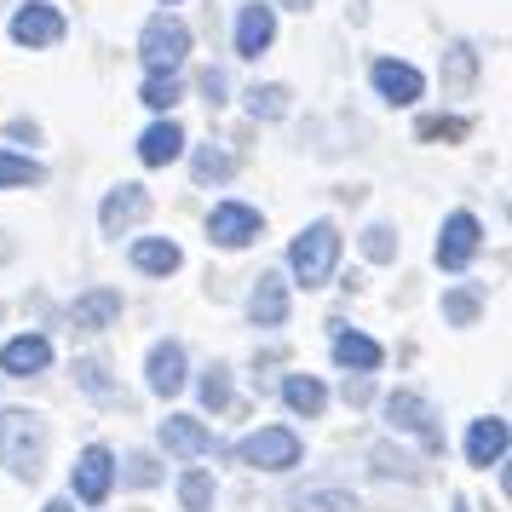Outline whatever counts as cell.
<instances>
[{
	"label": "cell",
	"instance_id": "8d00e7d4",
	"mask_svg": "<svg viewBox=\"0 0 512 512\" xmlns=\"http://www.w3.org/2000/svg\"><path fill=\"white\" fill-rule=\"evenodd\" d=\"M41 512H75V501H47Z\"/></svg>",
	"mask_w": 512,
	"mask_h": 512
},
{
	"label": "cell",
	"instance_id": "ac0fdd59",
	"mask_svg": "<svg viewBox=\"0 0 512 512\" xmlns=\"http://www.w3.org/2000/svg\"><path fill=\"white\" fill-rule=\"evenodd\" d=\"M179 156H185V127H179V121L144 127V139H139V162L144 167H167V162H179Z\"/></svg>",
	"mask_w": 512,
	"mask_h": 512
},
{
	"label": "cell",
	"instance_id": "8fae6325",
	"mask_svg": "<svg viewBox=\"0 0 512 512\" xmlns=\"http://www.w3.org/2000/svg\"><path fill=\"white\" fill-rule=\"evenodd\" d=\"M277 41V6H242L236 18V58H259V52Z\"/></svg>",
	"mask_w": 512,
	"mask_h": 512
},
{
	"label": "cell",
	"instance_id": "ffe728a7",
	"mask_svg": "<svg viewBox=\"0 0 512 512\" xmlns=\"http://www.w3.org/2000/svg\"><path fill=\"white\" fill-rule=\"evenodd\" d=\"M121 317V294L116 288H93V294H81L70 305V323L75 328H110Z\"/></svg>",
	"mask_w": 512,
	"mask_h": 512
},
{
	"label": "cell",
	"instance_id": "9c48e42d",
	"mask_svg": "<svg viewBox=\"0 0 512 512\" xmlns=\"http://www.w3.org/2000/svg\"><path fill=\"white\" fill-rule=\"evenodd\" d=\"M374 81V93L386 98V104H415L420 93H426V75L415 70V64H397V58H380L369 70Z\"/></svg>",
	"mask_w": 512,
	"mask_h": 512
},
{
	"label": "cell",
	"instance_id": "d6986e66",
	"mask_svg": "<svg viewBox=\"0 0 512 512\" xmlns=\"http://www.w3.org/2000/svg\"><path fill=\"white\" fill-rule=\"evenodd\" d=\"M334 363H340V369H357V374H374L380 363H386V351L374 346L369 334H351V328H340V334H334Z\"/></svg>",
	"mask_w": 512,
	"mask_h": 512
},
{
	"label": "cell",
	"instance_id": "3957f363",
	"mask_svg": "<svg viewBox=\"0 0 512 512\" xmlns=\"http://www.w3.org/2000/svg\"><path fill=\"white\" fill-rule=\"evenodd\" d=\"M185 52H190V29L179 24V18L156 12V18L144 24V35H139V58H144V70H150V75L179 70V64H185Z\"/></svg>",
	"mask_w": 512,
	"mask_h": 512
},
{
	"label": "cell",
	"instance_id": "f1b7e54d",
	"mask_svg": "<svg viewBox=\"0 0 512 512\" xmlns=\"http://www.w3.org/2000/svg\"><path fill=\"white\" fill-rule=\"evenodd\" d=\"M231 156H225V150H202V156H196V179H202V185H213V179H231Z\"/></svg>",
	"mask_w": 512,
	"mask_h": 512
},
{
	"label": "cell",
	"instance_id": "6da1fadb",
	"mask_svg": "<svg viewBox=\"0 0 512 512\" xmlns=\"http://www.w3.org/2000/svg\"><path fill=\"white\" fill-rule=\"evenodd\" d=\"M47 461V426L29 409H0V466L18 472V478H35Z\"/></svg>",
	"mask_w": 512,
	"mask_h": 512
},
{
	"label": "cell",
	"instance_id": "f546056e",
	"mask_svg": "<svg viewBox=\"0 0 512 512\" xmlns=\"http://www.w3.org/2000/svg\"><path fill=\"white\" fill-rule=\"evenodd\" d=\"M363 254H369L374 265H386V259L397 254V242H392V231H386V225H369V231H363Z\"/></svg>",
	"mask_w": 512,
	"mask_h": 512
},
{
	"label": "cell",
	"instance_id": "e575fe53",
	"mask_svg": "<svg viewBox=\"0 0 512 512\" xmlns=\"http://www.w3.org/2000/svg\"><path fill=\"white\" fill-rule=\"evenodd\" d=\"M202 93H208L213 104H219V93H225V75H219V70H208V75H202Z\"/></svg>",
	"mask_w": 512,
	"mask_h": 512
},
{
	"label": "cell",
	"instance_id": "cb8c5ba5",
	"mask_svg": "<svg viewBox=\"0 0 512 512\" xmlns=\"http://www.w3.org/2000/svg\"><path fill=\"white\" fill-rule=\"evenodd\" d=\"M144 104L150 110H173L179 98H185V81H179V70H162V75H144Z\"/></svg>",
	"mask_w": 512,
	"mask_h": 512
},
{
	"label": "cell",
	"instance_id": "74e56055",
	"mask_svg": "<svg viewBox=\"0 0 512 512\" xmlns=\"http://www.w3.org/2000/svg\"><path fill=\"white\" fill-rule=\"evenodd\" d=\"M0 259H12V242H6V236H0Z\"/></svg>",
	"mask_w": 512,
	"mask_h": 512
},
{
	"label": "cell",
	"instance_id": "5bb4252c",
	"mask_svg": "<svg viewBox=\"0 0 512 512\" xmlns=\"http://www.w3.org/2000/svg\"><path fill=\"white\" fill-rule=\"evenodd\" d=\"M144 374H150V392H156V397L185 392V346H179V340H162V346L150 351Z\"/></svg>",
	"mask_w": 512,
	"mask_h": 512
},
{
	"label": "cell",
	"instance_id": "836d02e7",
	"mask_svg": "<svg viewBox=\"0 0 512 512\" xmlns=\"http://www.w3.org/2000/svg\"><path fill=\"white\" fill-rule=\"evenodd\" d=\"M461 121H420V139H461Z\"/></svg>",
	"mask_w": 512,
	"mask_h": 512
},
{
	"label": "cell",
	"instance_id": "4dcf8cb0",
	"mask_svg": "<svg viewBox=\"0 0 512 512\" xmlns=\"http://www.w3.org/2000/svg\"><path fill=\"white\" fill-rule=\"evenodd\" d=\"M443 317L466 328L472 317H478V300H472V294H449V300H443Z\"/></svg>",
	"mask_w": 512,
	"mask_h": 512
},
{
	"label": "cell",
	"instance_id": "7a4b0ae2",
	"mask_svg": "<svg viewBox=\"0 0 512 512\" xmlns=\"http://www.w3.org/2000/svg\"><path fill=\"white\" fill-rule=\"evenodd\" d=\"M334 259H340V231H334L328 219H317V225H305V231L294 236L288 271H294V282H305V288H323V282L334 277Z\"/></svg>",
	"mask_w": 512,
	"mask_h": 512
},
{
	"label": "cell",
	"instance_id": "7c38bea8",
	"mask_svg": "<svg viewBox=\"0 0 512 512\" xmlns=\"http://www.w3.org/2000/svg\"><path fill=\"white\" fill-rule=\"evenodd\" d=\"M248 317H254V328H282L288 323V282H282L277 271H265V277L254 282V294H248Z\"/></svg>",
	"mask_w": 512,
	"mask_h": 512
},
{
	"label": "cell",
	"instance_id": "7402d4cb",
	"mask_svg": "<svg viewBox=\"0 0 512 512\" xmlns=\"http://www.w3.org/2000/svg\"><path fill=\"white\" fill-rule=\"evenodd\" d=\"M282 403H288L294 415L317 420L328 409V392H323V380H317V374H288V380H282Z\"/></svg>",
	"mask_w": 512,
	"mask_h": 512
},
{
	"label": "cell",
	"instance_id": "9a60e30c",
	"mask_svg": "<svg viewBox=\"0 0 512 512\" xmlns=\"http://www.w3.org/2000/svg\"><path fill=\"white\" fill-rule=\"evenodd\" d=\"M144 213H150V196H144L139 185H121V190H110V196H104V208H98V225H104L110 236H121L127 225H139Z\"/></svg>",
	"mask_w": 512,
	"mask_h": 512
},
{
	"label": "cell",
	"instance_id": "2e32d148",
	"mask_svg": "<svg viewBox=\"0 0 512 512\" xmlns=\"http://www.w3.org/2000/svg\"><path fill=\"white\" fill-rule=\"evenodd\" d=\"M386 420H392L397 432H415V438L438 443V426H432V403L415 392H392L386 397Z\"/></svg>",
	"mask_w": 512,
	"mask_h": 512
},
{
	"label": "cell",
	"instance_id": "603a6c76",
	"mask_svg": "<svg viewBox=\"0 0 512 512\" xmlns=\"http://www.w3.org/2000/svg\"><path fill=\"white\" fill-rule=\"evenodd\" d=\"M294 512H357V495L351 489H300Z\"/></svg>",
	"mask_w": 512,
	"mask_h": 512
},
{
	"label": "cell",
	"instance_id": "277c9868",
	"mask_svg": "<svg viewBox=\"0 0 512 512\" xmlns=\"http://www.w3.org/2000/svg\"><path fill=\"white\" fill-rule=\"evenodd\" d=\"M236 455L248 466H259V472H288V466H300L305 443H300V432H288V426H259L254 438H242Z\"/></svg>",
	"mask_w": 512,
	"mask_h": 512
},
{
	"label": "cell",
	"instance_id": "4316f807",
	"mask_svg": "<svg viewBox=\"0 0 512 512\" xmlns=\"http://www.w3.org/2000/svg\"><path fill=\"white\" fill-rule=\"evenodd\" d=\"M179 501H185V512H208L213 507V478L202 472V466H190L185 478H179Z\"/></svg>",
	"mask_w": 512,
	"mask_h": 512
},
{
	"label": "cell",
	"instance_id": "4fadbf2b",
	"mask_svg": "<svg viewBox=\"0 0 512 512\" xmlns=\"http://www.w3.org/2000/svg\"><path fill=\"white\" fill-rule=\"evenodd\" d=\"M47 363H52V346L41 334H18V340L0 346V374H12V380H29V374H41Z\"/></svg>",
	"mask_w": 512,
	"mask_h": 512
},
{
	"label": "cell",
	"instance_id": "1f68e13d",
	"mask_svg": "<svg viewBox=\"0 0 512 512\" xmlns=\"http://www.w3.org/2000/svg\"><path fill=\"white\" fill-rule=\"evenodd\" d=\"M127 484H156V461L150 455H127Z\"/></svg>",
	"mask_w": 512,
	"mask_h": 512
},
{
	"label": "cell",
	"instance_id": "f35d334b",
	"mask_svg": "<svg viewBox=\"0 0 512 512\" xmlns=\"http://www.w3.org/2000/svg\"><path fill=\"white\" fill-rule=\"evenodd\" d=\"M167 6H173V0H167Z\"/></svg>",
	"mask_w": 512,
	"mask_h": 512
},
{
	"label": "cell",
	"instance_id": "44dd1931",
	"mask_svg": "<svg viewBox=\"0 0 512 512\" xmlns=\"http://www.w3.org/2000/svg\"><path fill=\"white\" fill-rule=\"evenodd\" d=\"M133 265L150 271V277H173V271L185 265V254H179V242H167V236H139V242H133Z\"/></svg>",
	"mask_w": 512,
	"mask_h": 512
},
{
	"label": "cell",
	"instance_id": "8992f818",
	"mask_svg": "<svg viewBox=\"0 0 512 512\" xmlns=\"http://www.w3.org/2000/svg\"><path fill=\"white\" fill-rule=\"evenodd\" d=\"M12 41L18 47H58L64 41V12L58 6H47V0H29V6H18L12 12Z\"/></svg>",
	"mask_w": 512,
	"mask_h": 512
},
{
	"label": "cell",
	"instance_id": "ab89813d",
	"mask_svg": "<svg viewBox=\"0 0 512 512\" xmlns=\"http://www.w3.org/2000/svg\"><path fill=\"white\" fill-rule=\"evenodd\" d=\"M461 512H466V507H461Z\"/></svg>",
	"mask_w": 512,
	"mask_h": 512
},
{
	"label": "cell",
	"instance_id": "83f0119b",
	"mask_svg": "<svg viewBox=\"0 0 512 512\" xmlns=\"http://www.w3.org/2000/svg\"><path fill=\"white\" fill-rule=\"evenodd\" d=\"M202 403H208V409H225V403H231V369L213 363L208 380H202Z\"/></svg>",
	"mask_w": 512,
	"mask_h": 512
},
{
	"label": "cell",
	"instance_id": "30bf717a",
	"mask_svg": "<svg viewBox=\"0 0 512 512\" xmlns=\"http://www.w3.org/2000/svg\"><path fill=\"white\" fill-rule=\"evenodd\" d=\"M162 449L179 455V461H202V455L213 449V432L196 415H167L162 420Z\"/></svg>",
	"mask_w": 512,
	"mask_h": 512
},
{
	"label": "cell",
	"instance_id": "e0dca14e",
	"mask_svg": "<svg viewBox=\"0 0 512 512\" xmlns=\"http://www.w3.org/2000/svg\"><path fill=\"white\" fill-rule=\"evenodd\" d=\"M501 455H507V420L501 415L472 420V432H466V461L472 466H501Z\"/></svg>",
	"mask_w": 512,
	"mask_h": 512
},
{
	"label": "cell",
	"instance_id": "d6a6232c",
	"mask_svg": "<svg viewBox=\"0 0 512 512\" xmlns=\"http://www.w3.org/2000/svg\"><path fill=\"white\" fill-rule=\"evenodd\" d=\"M75 374H81V386H87L93 397H104V392H110V380H104V363H81Z\"/></svg>",
	"mask_w": 512,
	"mask_h": 512
},
{
	"label": "cell",
	"instance_id": "d4e9b609",
	"mask_svg": "<svg viewBox=\"0 0 512 512\" xmlns=\"http://www.w3.org/2000/svg\"><path fill=\"white\" fill-rule=\"evenodd\" d=\"M248 116L254 121H277V116H288V87H277V81H271V87H248Z\"/></svg>",
	"mask_w": 512,
	"mask_h": 512
},
{
	"label": "cell",
	"instance_id": "52a82bcc",
	"mask_svg": "<svg viewBox=\"0 0 512 512\" xmlns=\"http://www.w3.org/2000/svg\"><path fill=\"white\" fill-rule=\"evenodd\" d=\"M259 231H265V219L248 202H219L208 213V242H219V248H248Z\"/></svg>",
	"mask_w": 512,
	"mask_h": 512
},
{
	"label": "cell",
	"instance_id": "484cf974",
	"mask_svg": "<svg viewBox=\"0 0 512 512\" xmlns=\"http://www.w3.org/2000/svg\"><path fill=\"white\" fill-rule=\"evenodd\" d=\"M41 179H47V167H41V162L0 150V190H12V185H41Z\"/></svg>",
	"mask_w": 512,
	"mask_h": 512
},
{
	"label": "cell",
	"instance_id": "5b68a950",
	"mask_svg": "<svg viewBox=\"0 0 512 512\" xmlns=\"http://www.w3.org/2000/svg\"><path fill=\"white\" fill-rule=\"evenodd\" d=\"M484 248V225H478V213H449L443 219V236H438V271H466L472 254Z\"/></svg>",
	"mask_w": 512,
	"mask_h": 512
},
{
	"label": "cell",
	"instance_id": "ba28073f",
	"mask_svg": "<svg viewBox=\"0 0 512 512\" xmlns=\"http://www.w3.org/2000/svg\"><path fill=\"white\" fill-rule=\"evenodd\" d=\"M110 484H116V455H110L104 443L81 449V461H75V501L98 507V501L110 495Z\"/></svg>",
	"mask_w": 512,
	"mask_h": 512
},
{
	"label": "cell",
	"instance_id": "d590c367",
	"mask_svg": "<svg viewBox=\"0 0 512 512\" xmlns=\"http://www.w3.org/2000/svg\"><path fill=\"white\" fill-rule=\"evenodd\" d=\"M271 6H288V12H311V0H271Z\"/></svg>",
	"mask_w": 512,
	"mask_h": 512
}]
</instances>
